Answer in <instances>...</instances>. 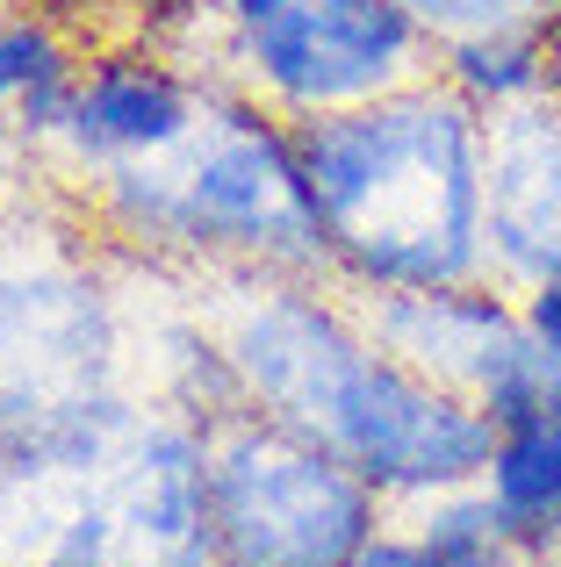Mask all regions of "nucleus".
I'll list each match as a JSON object with an SVG mask.
<instances>
[{
    "label": "nucleus",
    "mask_w": 561,
    "mask_h": 567,
    "mask_svg": "<svg viewBox=\"0 0 561 567\" xmlns=\"http://www.w3.org/2000/svg\"><path fill=\"white\" fill-rule=\"evenodd\" d=\"M295 158L324 251L360 280L432 295L476 266L482 152L461 101L396 94L353 115H324L295 137Z\"/></svg>",
    "instance_id": "f257e3e1"
},
{
    "label": "nucleus",
    "mask_w": 561,
    "mask_h": 567,
    "mask_svg": "<svg viewBox=\"0 0 561 567\" xmlns=\"http://www.w3.org/2000/svg\"><path fill=\"white\" fill-rule=\"evenodd\" d=\"M238 367L259 402L309 445L381 488H453L490 467L497 424L367 352L338 317L303 295H274L238 338Z\"/></svg>",
    "instance_id": "f03ea898"
},
{
    "label": "nucleus",
    "mask_w": 561,
    "mask_h": 567,
    "mask_svg": "<svg viewBox=\"0 0 561 567\" xmlns=\"http://www.w3.org/2000/svg\"><path fill=\"white\" fill-rule=\"evenodd\" d=\"M173 152H181L173 166L144 158V166L115 173V202L144 230L187 237V245H245V251H274V259L324 251L295 137H274L267 123L231 115V123L187 130Z\"/></svg>",
    "instance_id": "7ed1b4c3"
},
{
    "label": "nucleus",
    "mask_w": 561,
    "mask_h": 567,
    "mask_svg": "<svg viewBox=\"0 0 561 567\" xmlns=\"http://www.w3.org/2000/svg\"><path fill=\"white\" fill-rule=\"evenodd\" d=\"M367 525V482L288 424L231 431L210 460L216 567H353Z\"/></svg>",
    "instance_id": "20e7f679"
},
{
    "label": "nucleus",
    "mask_w": 561,
    "mask_h": 567,
    "mask_svg": "<svg viewBox=\"0 0 561 567\" xmlns=\"http://www.w3.org/2000/svg\"><path fill=\"white\" fill-rule=\"evenodd\" d=\"M253 72L295 109H346L404 72L418 22L404 0H224Z\"/></svg>",
    "instance_id": "39448f33"
},
{
    "label": "nucleus",
    "mask_w": 561,
    "mask_h": 567,
    "mask_svg": "<svg viewBox=\"0 0 561 567\" xmlns=\"http://www.w3.org/2000/svg\"><path fill=\"white\" fill-rule=\"evenodd\" d=\"M504 130H497L490 158V237L526 280H561V94L504 101Z\"/></svg>",
    "instance_id": "423d86ee"
},
{
    "label": "nucleus",
    "mask_w": 561,
    "mask_h": 567,
    "mask_svg": "<svg viewBox=\"0 0 561 567\" xmlns=\"http://www.w3.org/2000/svg\"><path fill=\"white\" fill-rule=\"evenodd\" d=\"M72 144L86 152H115V158H152L195 130V101L166 80L159 65H101L94 80H72L65 115Z\"/></svg>",
    "instance_id": "0eeeda50"
},
{
    "label": "nucleus",
    "mask_w": 561,
    "mask_h": 567,
    "mask_svg": "<svg viewBox=\"0 0 561 567\" xmlns=\"http://www.w3.org/2000/svg\"><path fill=\"white\" fill-rule=\"evenodd\" d=\"M490 503L511 532H561V416H526L497 431Z\"/></svg>",
    "instance_id": "6e6552de"
},
{
    "label": "nucleus",
    "mask_w": 561,
    "mask_h": 567,
    "mask_svg": "<svg viewBox=\"0 0 561 567\" xmlns=\"http://www.w3.org/2000/svg\"><path fill=\"white\" fill-rule=\"evenodd\" d=\"M65 94H72V65L51 43V29L37 22L0 29V101H29V123L51 130L65 115Z\"/></svg>",
    "instance_id": "1a4fd4ad"
},
{
    "label": "nucleus",
    "mask_w": 561,
    "mask_h": 567,
    "mask_svg": "<svg viewBox=\"0 0 561 567\" xmlns=\"http://www.w3.org/2000/svg\"><path fill=\"white\" fill-rule=\"evenodd\" d=\"M410 22H439V29H461L468 37H504V29H548V14L561 0H404Z\"/></svg>",
    "instance_id": "9d476101"
},
{
    "label": "nucleus",
    "mask_w": 561,
    "mask_h": 567,
    "mask_svg": "<svg viewBox=\"0 0 561 567\" xmlns=\"http://www.w3.org/2000/svg\"><path fill=\"white\" fill-rule=\"evenodd\" d=\"M526 331H533L548 352H561V280H540V288H533V302H526Z\"/></svg>",
    "instance_id": "9b49d317"
},
{
    "label": "nucleus",
    "mask_w": 561,
    "mask_h": 567,
    "mask_svg": "<svg viewBox=\"0 0 561 567\" xmlns=\"http://www.w3.org/2000/svg\"><path fill=\"white\" fill-rule=\"evenodd\" d=\"M353 567H425V554L418 546H360Z\"/></svg>",
    "instance_id": "f8f14e48"
},
{
    "label": "nucleus",
    "mask_w": 561,
    "mask_h": 567,
    "mask_svg": "<svg viewBox=\"0 0 561 567\" xmlns=\"http://www.w3.org/2000/svg\"><path fill=\"white\" fill-rule=\"evenodd\" d=\"M37 567H94V560H37Z\"/></svg>",
    "instance_id": "ddd939ff"
}]
</instances>
